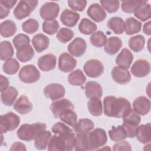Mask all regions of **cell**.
<instances>
[{
  "label": "cell",
  "mask_w": 151,
  "mask_h": 151,
  "mask_svg": "<svg viewBox=\"0 0 151 151\" xmlns=\"http://www.w3.org/2000/svg\"><path fill=\"white\" fill-rule=\"evenodd\" d=\"M76 136L73 132H66L51 137L48 145V150L70 151L75 146Z\"/></svg>",
  "instance_id": "7a4b0ae2"
},
{
  "label": "cell",
  "mask_w": 151,
  "mask_h": 151,
  "mask_svg": "<svg viewBox=\"0 0 151 151\" xmlns=\"http://www.w3.org/2000/svg\"><path fill=\"white\" fill-rule=\"evenodd\" d=\"M94 127L93 122L88 119H80L73 127L76 133H88Z\"/></svg>",
  "instance_id": "f546056e"
},
{
  "label": "cell",
  "mask_w": 151,
  "mask_h": 151,
  "mask_svg": "<svg viewBox=\"0 0 151 151\" xmlns=\"http://www.w3.org/2000/svg\"><path fill=\"white\" fill-rule=\"evenodd\" d=\"M142 23L133 17L127 18L124 22V31L127 35H132L141 31Z\"/></svg>",
  "instance_id": "83f0119b"
},
{
  "label": "cell",
  "mask_w": 151,
  "mask_h": 151,
  "mask_svg": "<svg viewBox=\"0 0 151 151\" xmlns=\"http://www.w3.org/2000/svg\"><path fill=\"white\" fill-rule=\"evenodd\" d=\"M18 90L14 87H9L1 92V98L4 104L7 106H12L18 96Z\"/></svg>",
  "instance_id": "4316f807"
},
{
  "label": "cell",
  "mask_w": 151,
  "mask_h": 151,
  "mask_svg": "<svg viewBox=\"0 0 151 151\" xmlns=\"http://www.w3.org/2000/svg\"><path fill=\"white\" fill-rule=\"evenodd\" d=\"M88 150H93L99 149L104 146L107 141L106 131L101 128H97L87 133Z\"/></svg>",
  "instance_id": "277c9868"
},
{
  "label": "cell",
  "mask_w": 151,
  "mask_h": 151,
  "mask_svg": "<svg viewBox=\"0 0 151 151\" xmlns=\"http://www.w3.org/2000/svg\"><path fill=\"white\" fill-rule=\"evenodd\" d=\"M38 1L35 0H23L19 1L18 5L14 8L13 13L16 19L21 20L30 15L37 4Z\"/></svg>",
  "instance_id": "5b68a950"
},
{
  "label": "cell",
  "mask_w": 151,
  "mask_h": 151,
  "mask_svg": "<svg viewBox=\"0 0 151 151\" xmlns=\"http://www.w3.org/2000/svg\"><path fill=\"white\" fill-rule=\"evenodd\" d=\"M134 16L142 21H145L150 18L151 6L147 2L140 5L134 12Z\"/></svg>",
  "instance_id": "74e56055"
},
{
  "label": "cell",
  "mask_w": 151,
  "mask_h": 151,
  "mask_svg": "<svg viewBox=\"0 0 151 151\" xmlns=\"http://www.w3.org/2000/svg\"><path fill=\"white\" fill-rule=\"evenodd\" d=\"M111 75L113 80L119 84H127L131 80V75L128 70L119 66L112 68Z\"/></svg>",
  "instance_id": "5bb4252c"
},
{
  "label": "cell",
  "mask_w": 151,
  "mask_h": 151,
  "mask_svg": "<svg viewBox=\"0 0 151 151\" xmlns=\"http://www.w3.org/2000/svg\"><path fill=\"white\" fill-rule=\"evenodd\" d=\"M68 81L71 85L80 86L85 83L86 77L81 70L77 69L70 73L68 76Z\"/></svg>",
  "instance_id": "d6a6232c"
},
{
  "label": "cell",
  "mask_w": 151,
  "mask_h": 151,
  "mask_svg": "<svg viewBox=\"0 0 151 151\" xmlns=\"http://www.w3.org/2000/svg\"><path fill=\"white\" fill-rule=\"evenodd\" d=\"M80 18L78 13L65 9L61 14L60 20L65 26L68 27H74L78 22Z\"/></svg>",
  "instance_id": "d6986e66"
},
{
  "label": "cell",
  "mask_w": 151,
  "mask_h": 151,
  "mask_svg": "<svg viewBox=\"0 0 151 151\" xmlns=\"http://www.w3.org/2000/svg\"><path fill=\"white\" fill-rule=\"evenodd\" d=\"M40 76L38 70L32 64L24 65L18 74L19 78L22 82L29 84L37 82L40 79Z\"/></svg>",
  "instance_id": "52a82bcc"
},
{
  "label": "cell",
  "mask_w": 151,
  "mask_h": 151,
  "mask_svg": "<svg viewBox=\"0 0 151 151\" xmlns=\"http://www.w3.org/2000/svg\"><path fill=\"white\" fill-rule=\"evenodd\" d=\"M10 150H27V149L24 144L19 142H16L12 145Z\"/></svg>",
  "instance_id": "6f0895ef"
},
{
  "label": "cell",
  "mask_w": 151,
  "mask_h": 151,
  "mask_svg": "<svg viewBox=\"0 0 151 151\" xmlns=\"http://www.w3.org/2000/svg\"><path fill=\"white\" fill-rule=\"evenodd\" d=\"M122 126L125 129L127 137L133 138L134 137H135L136 130V128L137 126H131V125L126 124L125 123H123Z\"/></svg>",
  "instance_id": "11a10c76"
},
{
  "label": "cell",
  "mask_w": 151,
  "mask_h": 151,
  "mask_svg": "<svg viewBox=\"0 0 151 151\" xmlns=\"http://www.w3.org/2000/svg\"><path fill=\"white\" fill-rule=\"evenodd\" d=\"M101 6L109 13L116 12L119 8L120 2L119 1H100Z\"/></svg>",
  "instance_id": "f907efd6"
},
{
  "label": "cell",
  "mask_w": 151,
  "mask_h": 151,
  "mask_svg": "<svg viewBox=\"0 0 151 151\" xmlns=\"http://www.w3.org/2000/svg\"><path fill=\"white\" fill-rule=\"evenodd\" d=\"M107 27L114 33L122 34L124 31V22L122 18L114 17L108 21Z\"/></svg>",
  "instance_id": "4dcf8cb0"
},
{
  "label": "cell",
  "mask_w": 151,
  "mask_h": 151,
  "mask_svg": "<svg viewBox=\"0 0 151 151\" xmlns=\"http://www.w3.org/2000/svg\"><path fill=\"white\" fill-rule=\"evenodd\" d=\"M87 49L86 41L80 37L76 38L68 45V51L73 55L79 57L83 55Z\"/></svg>",
  "instance_id": "9a60e30c"
},
{
  "label": "cell",
  "mask_w": 151,
  "mask_h": 151,
  "mask_svg": "<svg viewBox=\"0 0 151 151\" xmlns=\"http://www.w3.org/2000/svg\"><path fill=\"white\" fill-rule=\"evenodd\" d=\"M90 41L93 46L100 48L104 46L106 44L107 41V37L102 31H98L92 34L90 37Z\"/></svg>",
  "instance_id": "b9f144b4"
},
{
  "label": "cell",
  "mask_w": 151,
  "mask_h": 151,
  "mask_svg": "<svg viewBox=\"0 0 151 151\" xmlns=\"http://www.w3.org/2000/svg\"><path fill=\"white\" fill-rule=\"evenodd\" d=\"M150 101L145 96H140L133 103V110L139 115L147 114L150 110Z\"/></svg>",
  "instance_id": "e0dca14e"
},
{
  "label": "cell",
  "mask_w": 151,
  "mask_h": 151,
  "mask_svg": "<svg viewBox=\"0 0 151 151\" xmlns=\"http://www.w3.org/2000/svg\"><path fill=\"white\" fill-rule=\"evenodd\" d=\"M50 108L54 117L58 118L67 110H74V106L73 103L68 99H63L52 103Z\"/></svg>",
  "instance_id": "30bf717a"
},
{
  "label": "cell",
  "mask_w": 151,
  "mask_h": 151,
  "mask_svg": "<svg viewBox=\"0 0 151 151\" xmlns=\"http://www.w3.org/2000/svg\"><path fill=\"white\" fill-rule=\"evenodd\" d=\"M123 118V123L134 126H137L141 120L140 115L132 109H131Z\"/></svg>",
  "instance_id": "7bdbcfd3"
},
{
  "label": "cell",
  "mask_w": 151,
  "mask_h": 151,
  "mask_svg": "<svg viewBox=\"0 0 151 151\" xmlns=\"http://www.w3.org/2000/svg\"><path fill=\"white\" fill-rule=\"evenodd\" d=\"M132 74L136 77H144L150 72V64L146 60L140 59L136 61L130 68Z\"/></svg>",
  "instance_id": "7c38bea8"
},
{
  "label": "cell",
  "mask_w": 151,
  "mask_h": 151,
  "mask_svg": "<svg viewBox=\"0 0 151 151\" xmlns=\"http://www.w3.org/2000/svg\"><path fill=\"white\" fill-rule=\"evenodd\" d=\"M135 136L142 143H150L151 140V124L150 123L137 126Z\"/></svg>",
  "instance_id": "603a6c76"
},
{
  "label": "cell",
  "mask_w": 151,
  "mask_h": 151,
  "mask_svg": "<svg viewBox=\"0 0 151 151\" xmlns=\"http://www.w3.org/2000/svg\"><path fill=\"white\" fill-rule=\"evenodd\" d=\"M51 133L48 130H43L38 133L35 137L34 146L38 150H44L47 148L51 138Z\"/></svg>",
  "instance_id": "484cf974"
},
{
  "label": "cell",
  "mask_w": 151,
  "mask_h": 151,
  "mask_svg": "<svg viewBox=\"0 0 151 151\" xmlns=\"http://www.w3.org/2000/svg\"><path fill=\"white\" fill-rule=\"evenodd\" d=\"M85 94L87 98L100 99L103 94V89L100 84L94 81H88L85 86Z\"/></svg>",
  "instance_id": "ffe728a7"
},
{
  "label": "cell",
  "mask_w": 151,
  "mask_h": 151,
  "mask_svg": "<svg viewBox=\"0 0 151 151\" xmlns=\"http://www.w3.org/2000/svg\"><path fill=\"white\" fill-rule=\"evenodd\" d=\"M34 51L30 44L22 47L17 50L16 57L22 63H26L30 61L34 56Z\"/></svg>",
  "instance_id": "f1b7e54d"
},
{
  "label": "cell",
  "mask_w": 151,
  "mask_h": 151,
  "mask_svg": "<svg viewBox=\"0 0 151 151\" xmlns=\"http://www.w3.org/2000/svg\"><path fill=\"white\" fill-rule=\"evenodd\" d=\"M60 12V6L55 2H45L40 9L41 17L45 21L54 20L56 18Z\"/></svg>",
  "instance_id": "9c48e42d"
},
{
  "label": "cell",
  "mask_w": 151,
  "mask_h": 151,
  "mask_svg": "<svg viewBox=\"0 0 151 151\" xmlns=\"http://www.w3.org/2000/svg\"><path fill=\"white\" fill-rule=\"evenodd\" d=\"M77 65L76 60L67 52L61 54L58 58V68L64 73L73 71Z\"/></svg>",
  "instance_id": "4fadbf2b"
},
{
  "label": "cell",
  "mask_w": 151,
  "mask_h": 151,
  "mask_svg": "<svg viewBox=\"0 0 151 151\" xmlns=\"http://www.w3.org/2000/svg\"><path fill=\"white\" fill-rule=\"evenodd\" d=\"M83 70L87 76L91 78H97L102 75L104 68L100 61L91 59L84 64Z\"/></svg>",
  "instance_id": "ba28073f"
},
{
  "label": "cell",
  "mask_w": 151,
  "mask_h": 151,
  "mask_svg": "<svg viewBox=\"0 0 151 151\" xmlns=\"http://www.w3.org/2000/svg\"><path fill=\"white\" fill-rule=\"evenodd\" d=\"M10 12V9L4 7L3 5H0V18L3 19L6 17Z\"/></svg>",
  "instance_id": "91938a15"
},
{
  "label": "cell",
  "mask_w": 151,
  "mask_h": 151,
  "mask_svg": "<svg viewBox=\"0 0 151 151\" xmlns=\"http://www.w3.org/2000/svg\"><path fill=\"white\" fill-rule=\"evenodd\" d=\"M39 28L38 22L33 18H29L24 21L22 24V30L28 34H32L36 32Z\"/></svg>",
  "instance_id": "f6af8a7d"
},
{
  "label": "cell",
  "mask_w": 151,
  "mask_h": 151,
  "mask_svg": "<svg viewBox=\"0 0 151 151\" xmlns=\"http://www.w3.org/2000/svg\"><path fill=\"white\" fill-rule=\"evenodd\" d=\"M97 25L87 18H83L78 25L80 32L84 35H90L97 30Z\"/></svg>",
  "instance_id": "836d02e7"
},
{
  "label": "cell",
  "mask_w": 151,
  "mask_h": 151,
  "mask_svg": "<svg viewBox=\"0 0 151 151\" xmlns=\"http://www.w3.org/2000/svg\"><path fill=\"white\" fill-rule=\"evenodd\" d=\"M45 96L51 100H57L65 95V88L60 84L52 83L47 85L44 88Z\"/></svg>",
  "instance_id": "8fae6325"
},
{
  "label": "cell",
  "mask_w": 151,
  "mask_h": 151,
  "mask_svg": "<svg viewBox=\"0 0 151 151\" xmlns=\"http://www.w3.org/2000/svg\"><path fill=\"white\" fill-rule=\"evenodd\" d=\"M17 31V26L11 20H5L0 25V33L1 36L8 38L13 36Z\"/></svg>",
  "instance_id": "1f68e13d"
},
{
  "label": "cell",
  "mask_w": 151,
  "mask_h": 151,
  "mask_svg": "<svg viewBox=\"0 0 151 151\" xmlns=\"http://www.w3.org/2000/svg\"><path fill=\"white\" fill-rule=\"evenodd\" d=\"M150 23L151 22L149 21L145 23L143 25V31L147 35H151V28H150Z\"/></svg>",
  "instance_id": "94428289"
},
{
  "label": "cell",
  "mask_w": 151,
  "mask_h": 151,
  "mask_svg": "<svg viewBox=\"0 0 151 151\" xmlns=\"http://www.w3.org/2000/svg\"><path fill=\"white\" fill-rule=\"evenodd\" d=\"M147 2V1H123L121 2V8L123 11L131 14L134 12L142 5Z\"/></svg>",
  "instance_id": "8d00e7d4"
},
{
  "label": "cell",
  "mask_w": 151,
  "mask_h": 151,
  "mask_svg": "<svg viewBox=\"0 0 151 151\" xmlns=\"http://www.w3.org/2000/svg\"><path fill=\"white\" fill-rule=\"evenodd\" d=\"M133 60L132 52L127 48H123L116 58V64L120 67L128 69Z\"/></svg>",
  "instance_id": "44dd1931"
},
{
  "label": "cell",
  "mask_w": 151,
  "mask_h": 151,
  "mask_svg": "<svg viewBox=\"0 0 151 151\" xmlns=\"http://www.w3.org/2000/svg\"><path fill=\"white\" fill-rule=\"evenodd\" d=\"M49 44L50 40L48 37L41 33L35 34L32 39V44L38 52H41L47 49Z\"/></svg>",
  "instance_id": "cb8c5ba5"
},
{
  "label": "cell",
  "mask_w": 151,
  "mask_h": 151,
  "mask_svg": "<svg viewBox=\"0 0 151 151\" xmlns=\"http://www.w3.org/2000/svg\"><path fill=\"white\" fill-rule=\"evenodd\" d=\"M12 42L14 47L17 50H18L22 47L29 44L30 39L29 37L25 34H19L13 38Z\"/></svg>",
  "instance_id": "681fc988"
},
{
  "label": "cell",
  "mask_w": 151,
  "mask_h": 151,
  "mask_svg": "<svg viewBox=\"0 0 151 151\" xmlns=\"http://www.w3.org/2000/svg\"><path fill=\"white\" fill-rule=\"evenodd\" d=\"M13 107L18 113L25 114L32 110V105L26 96L22 95L17 100Z\"/></svg>",
  "instance_id": "7402d4cb"
},
{
  "label": "cell",
  "mask_w": 151,
  "mask_h": 151,
  "mask_svg": "<svg viewBox=\"0 0 151 151\" xmlns=\"http://www.w3.org/2000/svg\"><path fill=\"white\" fill-rule=\"evenodd\" d=\"M87 14L91 19L97 22L104 21L107 16L104 9L98 3L92 4L88 7Z\"/></svg>",
  "instance_id": "ac0fdd59"
},
{
  "label": "cell",
  "mask_w": 151,
  "mask_h": 151,
  "mask_svg": "<svg viewBox=\"0 0 151 151\" xmlns=\"http://www.w3.org/2000/svg\"><path fill=\"white\" fill-rule=\"evenodd\" d=\"M87 107L90 113L94 116H99L103 113V105L100 99H90L88 101Z\"/></svg>",
  "instance_id": "e575fe53"
},
{
  "label": "cell",
  "mask_w": 151,
  "mask_h": 151,
  "mask_svg": "<svg viewBox=\"0 0 151 151\" xmlns=\"http://www.w3.org/2000/svg\"><path fill=\"white\" fill-rule=\"evenodd\" d=\"M14 55V48L10 42L4 41L0 44V58L2 61L7 60Z\"/></svg>",
  "instance_id": "f35d334b"
},
{
  "label": "cell",
  "mask_w": 151,
  "mask_h": 151,
  "mask_svg": "<svg viewBox=\"0 0 151 151\" xmlns=\"http://www.w3.org/2000/svg\"><path fill=\"white\" fill-rule=\"evenodd\" d=\"M9 84L8 79L3 75L0 76V91L1 92L6 90Z\"/></svg>",
  "instance_id": "9f6ffc18"
},
{
  "label": "cell",
  "mask_w": 151,
  "mask_h": 151,
  "mask_svg": "<svg viewBox=\"0 0 151 151\" xmlns=\"http://www.w3.org/2000/svg\"><path fill=\"white\" fill-rule=\"evenodd\" d=\"M60 27L58 21L55 19L50 21H45L42 23L43 31L48 35H54L58 30Z\"/></svg>",
  "instance_id": "bcb514c9"
},
{
  "label": "cell",
  "mask_w": 151,
  "mask_h": 151,
  "mask_svg": "<svg viewBox=\"0 0 151 151\" xmlns=\"http://www.w3.org/2000/svg\"><path fill=\"white\" fill-rule=\"evenodd\" d=\"M122 47V40L117 37H111L104 45L105 52L109 55H114Z\"/></svg>",
  "instance_id": "d4e9b609"
},
{
  "label": "cell",
  "mask_w": 151,
  "mask_h": 151,
  "mask_svg": "<svg viewBox=\"0 0 151 151\" xmlns=\"http://www.w3.org/2000/svg\"><path fill=\"white\" fill-rule=\"evenodd\" d=\"M113 150H132L130 145L126 141H122L114 144L113 146Z\"/></svg>",
  "instance_id": "db71d44e"
},
{
  "label": "cell",
  "mask_w": 151,
  "mask_h": 151,
  "mask_svg": "<svg viewBox=\"0 0 151 151\" xmlns=\"http://www.w3.org/2000/svg\"><path fill=\"white\" fill-rule=\"evenodd\" d=\"M56 57L52 54H47L40 57L37 61L39 68L43 71H49L56 66Z\"/></svg>",
  "instance_id": "2e32d148"
},
{
  "label": "cell",
  "mask_w": 151,
  "mask_h": 151,
  "mask_svg": "<svg viewBox=\"0 0 151 151\" xmlns=\"http://www.w3.org/2000/svg\"><path fill=\"white\" fill-rule=\"evenodd\" d=\"M19 68V64L18 61L14 58H11L6 60L2 66L4 72L9 75L15 74L17 73Z\"/></svg>",
  "instance_id": "60d3db41"
},
{
  "label": "cell",
  "mask_w": 151,
  "mask_h": 151,
  "mask_svg": "<svg viewBox=\"0 0 151 151\" xmlns=\"http://www.w3.org/2000/svg\"><path fill=\"white\" fill-rule=\"evenodd\" d=\"M60 120L71 127H74L77 123V116L73 110H69L60 116Z\"/></svg>",
  "instance_id": "7dc6e473"
},
{
  "label": "cell",
  "mask_w": 151,
  "mask_h": 151,
  "mask_svg": "<svg viewBox=\"0 0 151 151\" xmlns=\"http://www.w3.org/2000/svg\"><path fill=\"white\" fill-rule=\"evenodd\" d=\"M52 132L55 134H60L61 133L73 132V130L71 129L69 127L66 126L63 123L57 122L53 125L51 128Z\"/></svg>",
  "instance_id": "f5cc1de1"
},
{
  "label": "cell",
  "mask_w": 151,
  "mask_h": 151,
  "mask_svg": "<svg viewBox=\"0 0 151 151\" xmlns=\"http://www.w3.org/2000/svg\"><path fill=\"white\" fill-rule=\"evenodd\" d=\"M46 124L43 123H35L33 124H23L17 130L18 137L24 141L30 142L35 139L41 131L45 130Z\"/></svg>",
  "instance_id": "3957f363"
},
{
  "label": "cell",
  "mask_w": 151,
  "mask_h": 151,
  "mask_svg": "<svg viewBox=\"0 0 151 151\" xmlns=\"http://www.w3.org/2000/svg\"><path fill=\"white\" fill-rule=\"evenodd\" d=\"M103 108L106 116L116 118L123 117L132 109L130 103L126 99L113 96L104 99Z\"/></svg>",
  "instance_id": "6da1fadb"
},
{
  "label": "cell",
  "mask_w": 151,
  "mask_h": 151,
  "mask_svg": "<svg viewBox=\"0 0 151 151\" xmlns=\"http://www.w3.org/2000/svg\"><path fill=\"white\" fill-rule=\"evenodd\" d=\"M76 143L74 146L75 150H87L88 141L87 133H76Z\"/></svg>",
  "instance_id": "ee69618b"
},
{
  "label": "cell",
  "mask_w": 151,
  "mask_h": 151,
  "mask_svg": "<svg viewBox=\"0 0 151 151\" xmlns=\"http://www.w3.org/2000/svg\"><path fill=\"white\" fill-rule=\"evenodd\" d=\"M74 32L71 29L61 28L57 32L56 37L59 41L64 44L70 41L74 37Z\"/></svg>",
  "instance_id": "c3c4849f"
},
{
  "label": "cell",
  "mask_w": 151,
  "mask_h": 151,
  "mask_svg": "<svg viewBox=\"0 0 151 151\" xmlns=\"http://www.w3.org/2000/svg\"><path fill=\"white\" fill-rule=\"evenodd\" d=\"M20 123V118L13 112H8L0 117V130L2 134L16 129Z\"/></svg>",
  "instance_id": "8992f818"
},
{
  "label": "cell",
  "mask_w": 151,
  "mask_h": 151,
  "mask_svg": "<svg viewBox=\"0 0 151 151\" xmlns=\"http://www.w3.org/2000/svg\"><path fill=\"white\" fill-rule=\"evenodd\" d=\"M109 135L111 140L114 142L122 141L127 137L126 132L122 125L113 127L109 131Z\"/></svg>",
  "instance_id": "ab89813d"
},
{
  "label": "cell",
  "mask_w": 151,
  "mask_h": 151,
  "mask_svg": "<svg viewBox=\"0 0 151 151\" xmlns=\"http://www.w3.org/2000/svg\"><path fill=\"white\" fill-rule=\"evenodd\" d=\"M68 5L69 7L74 11H83L87 5V1L86 0H70L68 1Z\"/></svg>",
  "instance_id": "816d5d0a"
},
{
  "label": "cell",
  "mask_w": 151,
  "mask_h": 151,
  "mask_svg": "<svg viewBox=\"0 0 151 151\" xmlns=\"http://www.w3.org/2000/svg\"><path fill=\"white\" fill-rule=\"evenodd\" d=\"M17 2V1L16 0H2L0 1L1 5L9 9L13 8Z\"/></svg>",
  "instance_id": "680465c9"
},
{
  "label": "cell",
  "mask_w": 151,
  "mask_h": 151,
  "mask_svg": "<svg viewBox=\"0 0 151 151\" xmlns=\"http://www.w3.org/2000/svg\"><path fill=\"white\" fill-rule=\"evenodd\" d=\"M145 40L142 35H136L132 37L129 40V47L134 52H139L142 51L145 46Z\"/></svg>",
  "instance_id": "d590c367"
}]
</instances>
